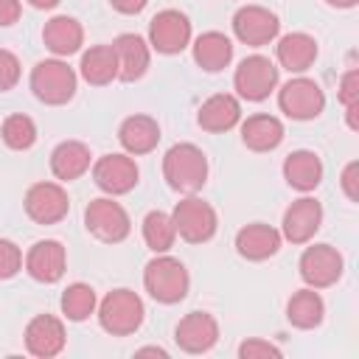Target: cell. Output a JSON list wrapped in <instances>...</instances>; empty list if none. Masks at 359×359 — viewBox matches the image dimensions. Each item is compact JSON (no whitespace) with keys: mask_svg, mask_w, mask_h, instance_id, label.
<instances>
[{"mask_svg":"<svg viewBox=\"0 0 359 359\" xmlns=\"http://www.w3.org/2000/svg\"><path fill=\"white\" fill-rule=\"evenodd\" d=\"M163 177L180 194H196L208 180V160L199 146L177 143L163 157Z\"/></svg>","mask_w":359,"mask_h":359,"instance_id":"6da1fadb","label":"cell"},{"mask_svg":"<svg viewBox=\"0 0 359 359\" xmlns=\"http://www.w3.org/2000/svg\"><path fill=\"white\" fill-rule=\"evenodd\" d=\"M143 286L157 303H180L188 294V269L171 255H157L146 264Z\"/></svg>","mask_w":359,"mask_h":359,"instance_id":"7a4b0ae2","label":"cell"},{"mask_svg":"<svg viewBox=\"0 0 359 359\" xmlns=\"http://www.w3.org/2000/svg\"><path fill=\"white\" fill-rule=\"evenodd\" d=\"M98 323L112 337L135 334L143 323V300L132 289H112L98 306Z\"/></svg>","mask_w":359,"mask_h":359,"instance_id":"3957f363","label":"cell"},{"mask_svg":"<svg viewBox=\"0 0 359 359\" xmlns=\"http://www.w3.org/2000/svg\"><path fill=\"white\" fill-rule=\"evenodd\" d=\"M31 90L42 104H67L76 93V73L62 59H45L31 70Z\"/></svg>","mask_w":359,"mask_h":359,"instance_id":"277c9868","label":"cell"},{"mask_svg":"<svg viewBox=\"0 0 359 359\" xmlns=\"http://www.w3.org/2000/svg\"><path fill=\"white\" fill-rule=\"evenodd\" d=\"M278 104L280 109L294 118V121H309V118H317L325 107V93L320 90V84L314 79H306V76H297L292 81H286L280 87V95H278Z\"/></svg>","mask_w":359,"mask_h":359,"instance_id":"5b68a950","label":"cell"},{"mask_svg":"<svg viewBox=\"0 0 359 359\" xmlns=\"http://www.w3.org/2000/svg\"><path fill=\"white\" fill-rule=\"evenodd\" d=\"M84 224L98 241H107V244L123 241L132 230L126 210L112 199H93L84 210Z\"/></svg>","mask_w":359,"mask_h":359,"instance_id":"8992f818","label":"cell"},{"mask_svg":"<svg viewBox=\"0 0 359 359\" xmlns=\"http://www.w3.org/2000/svg\"><path fill=\"white\" fill-rule=\"evenodd\" d=\"M171 219H174V230H177L185 241H191V244L208 241V238L216 233V224H219V222H216V210H213L208 202L196 199V196H188V199L177 202Z\"/></svg>","mask_w":359,"mask_h":359,"instance_id":"52a82bcc","label":"cell"},{"mask_svg":"<svg viewBox=\"0 0 359 359\" xmlns=\"http://www.w3.org/2000/svg\"><path fill=\"white\" fill-rule=\"evenodd\" d=\"M233 84L238 90L241 98L247 101H264L275 84H278V67L266 59V56H247L238 67H236V76H233Z\"/></svg>","mask_w":359,"mask_h":359,"instance_id":"ba28073f","label":"cell"},{"mask_svg":"<svg viewBox=\"0 0 359 359\" xmlns=\"http://www.w3.org/2000/svg\"><path fill=\"white\" fill-rule=\"evenodd\" d=\"M67 210H70V199L59 182H36L25 194V213L36 224H53L65 219Z\"/></svg>","mask_w":359,"mask_h":359,"instance_id":"9c48e42d","label":"cell"},{"mask_svg":"<svg viewBox=\"0 0 359 359\" xmlns=\"http://www.w3.org/2000/svg\"><path fill=\"white\" fill-rule=\"evenodd\" d=\"M339 275H342V255L331 244L306 247V252L300 255V278L311 289H325L337 283Z\"/></svg>","mask_w":359,"mask_h":359,"instance_id":"30bf717a","label":"cell"},{"mask_svg":"<svg viewBox=\"0 0 359 359\" xmlns=\"http://www.w3.org/2000/svg\"><path fill=\"white\" fill-rule=\"evenodd\" d=\"M149 39H151V48L160 50V53H168V56L180 53L191 39V22H188V17L182 11L165 8V11L151 17Z\"/></svg>","mask_w":359,"mask_h":359,"instance_id":"8fae6325","label":"cell"},{"mask_svg":"<svg viewBox=\"0 0 359 359\" xmlns=\"http://www.w3.org/2000/svg\"><path fill=\"white\" fill-rule=\"evenodd\" d=\"M278 28H280L278 17L269 8H264V6H244L233 17L236 36L244 45H252V48H261V45L272 42L278 36Z\"/></svg>","mask_w":359,"mask_h":359,"instance_id":"7c38bea8","label":"cell"},{"mask_svg":"<svg viewBox=\"0 0 359 359\" xmlns=\"http://www.w3.org/2000/svg\"><path fill=\"white\" fill-rule=\"evenodd\" d=\"M93 180L101 191L118 196L137 185V165L126 154H104L93 165Z\"/></svg>","mask_w":359,"mask_h":359,"instance_id":"4fadbf2b","label":"cell"},{"mask_svg":"<svg viewBox=\"0 0 359 359\" xmlns=\"http://www.w3.org/2000/svg\"><path fill=\"white\" fill-rule=\"evenodd\" d=\"M174 339L185 353H205L216 345L219 325L208 311H191L180 320V325L174 331Z\"/></svg>","mask_w":359,"mask_h":359,"instance_id":"5bb4252c","label":"cell"},{"mask_svg":"<svg viewBox=\"0 0 359 359\" xmlns=\"http://www.w3.org/2000/svg\"><path fill=\"white\" fill-rule=\"evenodd\" d=\"M320 222H323L320 202L311 199V196H303V199H297V202H292L286 208V213H283V236L292 244H306L320 230Z\"/></svg>","mask_w":359,"mask_h":359,"instance_id":"9a60e30c","label":"cell"},{"mask_svg":"<svg viewBox=\"0 0 359 359\" xmlns=\"http://www.w3.org/2000/svg\"><path fill=\"white\" fill-rule=\"evenodd\" d=\"M65 264H67L65 247L53 238L36 241L25 255V269L39 283H56L65 275Z\"/></svg>","mask_w":359,"mask_h":359,"instance_id":"2e32d148","label":"cell"},{"mask_svg":"<svg viewBox=\"0 0 359 359\" xmlns=\"http://www.w3.org/2000/svg\"><path fill=\"white\" fill-rule=\"evenodd\" d=\"M25 348L39 359H50L65 348V325L53 314H39L25 328Z\"/></svg>","mask_w":359,"mask_h":359,"instance_id":"e0dca14e","label":"cell"},{"mask_svg":"<svg viewBox=\"0 0 359 359\" xmlns=\"http://www.w3.org/2000/svg\"><path fill=\"white\" fill-rule=\"evenodd\" d=\"M236 250L247 261H264L280 250V233L269 224H247L236 233Z\"/></svg>","mask_w":359,"mask_h":359,"instance_id":"ac0fdd59","label":"cell"},{"mask_svg":"<svg viewBox=\"0 0 359 359\" xmlns=\"http://www.w3.org/2000/svg\"><path fill=\"white\" fill-rule=\"evenodd\" d=\"M42 42L48 45L50 53H56V56H70V53H76V50L81 48V42H84V28H81L79 20L59 14V17H53V20L45 22V28H42Z\"/></svg>","mask_w":359,"mask_h":359,"instance_id":"d6986e66","label":"cell"},{"mask_svg":"<svg viewBox=\"0 0 359 359\" xmlns=\"http://www.w3.org/2000/svg\"><path fill=\"white\" fill-rule=\"evenodd\" d=\"M115 56H118V79L135 81L146 73L149 67V45L137 34H121L115 42Z\"/></svg>","mask_w":359,"mask_h":359,"instance_id":"ffe728a7","label":"cell"},{"mask_svg":"<svg viewBox=\"0 0 359 359\" xmlns=\"http://www.w3.org/2000/svg\"><path fill=\"white\" fill-rule=\"evenodd\" d=\"M238 118H241V107L227 93L210 95L199 107V115H196V121H199V126L205 132H227V129H233L238 123Z\"/></svg>","mask_w":359,"mask_h":359,"instance_id":"44dd1931","label":"cell"},{"mask_svg":"<svg viewBox=\"0 0 359 359\" xmlns=\"http://www.w3.org/2000/svg\"><path fill=\"white\" fill-rule=\"evenodd\" d=\"M118 140L129 154H146L157 146L160 126L149 115H129L118 129Z\"/></svg>","mask_w":359,"mask_h":359,"instance_id":"7402d4cb","label":"cell"},{"mask_svg":"<svg viewBox=\"0 0 359 359\" xmlns=\"http://www.w3.org/2000/svg\"><path fill=\"white\" fill-rule=\"evenodd\" d=\"M317 59V42L314 36L303 34V31H294V34H286L280 42H278V62L289 70V73H303L314 65Z\"/></svg>","mask_w":359,"mask_h":359,"instance_id":"603a6c76","label":"cell"},{"mask_svg":"<svg viewBox=\"0 0 359 359\" xmlns=\"http://www.w3.org/2000/svg\"><path fill=\"white\" fill-rule=\"evenodd\" d=\"M283 177L297 191H314L323 180V163L314 151H306V149L292 151L283 160Z\"/></svg>","mask_w":359,"mask_h":359,"instance_id":"cb8c5ba5","label":"cell"},{"mask_svg":"<svg viewBox=\"0 0 359 359\" xmlns=\"http://www.w3.org/2000/svg\"><path fill=\"white\" fill-rule=\"evenodd\" d=\"M241 140L252 151H272L283 140V123L275 115H250L241 123Z\"/></svg>","mask_w":359,"mask_h":359,"instance_id":"d4e9b609","label":"cell"},{"mask_svg":"<svg viewBox=\"0 0 359 359\" xmlns=\"http://www.w3.org/2000/svg\"><path fill=\"white\" fill-rule=\"evenodd\" d=\"M194 59H196V65H199L202 70L219 73V70H224V67L230 65V59H233V45H230V39H227L224 34H219V31H205V34L194 42Z\"/></svg>","mask_w":359,"mask_h":359,"instance_id":"484cf974","label":"cell"},{"mask_svg":"<svg viewBox=\"0 0 359 359\" xmlns=\"http://www.w3.org/2000/svg\"><path fill=\"white\" fill-rule=\"evenodd\" d=\"M87 168H90V149L79 140H65L50 154V171L65 182L81 177Z\"/></svg>","mask_w":359,"mask_h":359,"instance_id":"4316f807","label":"cell"},{"mask_svg":"<svg viewBox=\"0 0 359 359\" xmlns=\"http://www.w3.org/2000/svg\"><path fill=\"white\" fill-rule=\"evenodd\" d=\"M81 76L84 81L104 87L112 79H118V56L112 45H95L81 56Z\"/></svg>","mask_w":359,"mask_h":359,"instance_id":"83f0119b","label":"cell"},{"mask_svg":"<svg viewBox=\"0 0 359 359\" xmlns=\"http://www.w3.org/2000/svg\"><path fill=\"white\" fill-rule=\"evenodd\" d=\"M323 314H325V306H323V297L309 286V289H300L289 297L286 303V317L294 328H314L323 323Z\"/></svg>","mask_w":359,"mask_h":359,"instance_id":"f1b7e54d","label":"cell"},{"mask_svg":"<svg viewBox=\"0 0 359 359\" xmlns=\"http://www.w3.org/2000/svg\"><path fill=\"white\" fill-rule=\"evenodd\" d=\"M177 238V230H174V219L163 210H151L146 219H143V241L149 250L154 252H168L171 244Z\"/></svg>","mask_w":359,"mask_h":359,"instance_id":"f546056e","label":"cell"},{"mask_svg":"<svg viewBox=\"0 0 359 359\" xmlns=\"http://www.w3.org/2000/svg\"><path fill=\"white\" fill-rule=\"evenodd\" d=\"M62 311L67 320L81 323L95 311V292L87 283H70L62 292Z\"/></svg>","mask_w":359,"mask_h":359,"instance_id":"4dcf8cb0","label":"cell"},{"mask_svg":"<svg viewBox=\"0 0 359 359\" xmlns=\"http://www.w3.org/2000/svg\"><path fill=\"white\" fill-rule=\"evenodd\" d=\"M0 135H3V143H6L8 149L22 151V149H31V146H34V140H36V126H34V121H31L28 115H8V118L3 121Z\"/></svg>","mask_w":359,"mask_h":359,"instance_id":"1f68e13d","label":"cell"},{"mask_svg":"<svg viewBox=\"0 0 359 359\" xmlns=\"http://www.w3.org/2000/svg\"><path fill=\"white\" fill-rule=\"evenodd\" d=\"M20 269H22V252H20V247L14 241H8V238H0V280L14 278Z\"/></svg>","mask_w":359,"mask_h":359,"instance_id":"d6a6232c","label":"cell"},{"mask_svg":"<svg viewBox=\"0 0 359 359\" xmlns=\"http://www.w3.org/2000/svg\"><path fill=\"white\" fill-rule=\"evenodd\" d=\"M20 81V59L11 50L0 48V93L11 90Z\"/></svg>","mask_w":359,"mask_h":359,"instance_id":"836d02e7","label":"cell"},{"mask_svg":"<svg viewBox=\"0 0 359 359\" xmlns=\"http://www.w3.org/2000/svg\"><path fill=\"white\" fill-rule=\"evenodd\" d=\"M238 356L241 359H266V356H280V348H275L272 342H264V339H247L238 345Z\"/></svg>","mask_w":359,"mask_h":359,"instance_id":"e575fe53","label":"cell"},{"mask_svg":"<svg viewBox=\"0 0 359 359\" xmlns=\"http://www.w3.org/2000/svg\"><path fill=\"white\" fill-rule=\"evenodd\" d=\"M339 101L345 107H356V101H359V73H356V67H351L342 76V81H339Z\"/></svg>","mask_w":359,"mask_h":359,"instance_id":"d590c367","label":"cell"},{"mask_svg":"<svg viewBox=\"0 0 359 359\" xmlns=\"http://www.w3.org/2000/svg\"><path fill=\"white\" fill-rule=\"evenodd\" d=\"M356 171H359V163H348V165L342 168V191H345V196H348L351 202H356V199H359V188H356Z\"/></svg>","mask_w":359,"mask_h":359,"instance_id":"8d00e7d4","label":"cell"},{"mask_svg":"<svg viewBox=\"0 0 359 359\" xmlns=\"http://www.w3.org/2000/svg\"><path fill=\"white\" fill-rule=\"evenodd\" d=\"M20 11H22L20 0H0V28L14 25L20 20Z\"/></svg>","mask_w":359,"mask_h":359,"instance_id":"74e56055","label":"cell"},{"mask_svg":"<svg viewBox=\"0 0 359 359\" xmlns=\"http://www.w3.org/2000/svg\"><path fill=\"white\" fill-rule=\"evenodd\" d=\"M109 3H112V8L121 11V14H137V11H143V6H146L149 0H109Z\"/></svg>","mask_w":359,"mask_h":359,"instance_id":"f35d334b","label":"cell"},{"mask_svg":"<svg viewBox=\"0 0 359 359\" xmlns=\"http://www.w3.org/2000/svg\"><path fill=\"white\" fill-rule=\"evenodd\" d=\"M34 8H53V6H59V0H28Z\"/></svg>","mask_w":359,"mask_h":359,"instance_id":"ab89813d","label":"cell"},{"mask_svg":"<svg viewBox=\"0 0 359 359\" xmlns=\"http://www.w3.org/2000/svg\"><path fill=\"white\" fill-rule=\"evenodd\" d=\"M328 6H337V8H351V6H356L359 0H325Z\"/></svg>","mask_w":359,"mask_h":359,"instance_id":"60d3db41","label":"cell"},{"mask_svg":"<svg viewBox=\"0 0 359 359\" xmlns=\"http://www.w3.org/2000/svg\"><path fill=\"white\" fill-rule=\"evenodd\" d=\"M137 353H140V356H146V353H154V356H165V351H163V348H140Z\"/></svg>","mask_w":359,"mask_h":359,"instance_id":"b9f144b4","label":"cell"}]
</instances>
